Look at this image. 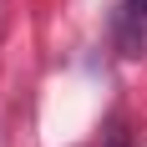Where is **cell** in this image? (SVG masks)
<instances>
[{
	"mask_svg": "<svg viewBox=\"0 0 147 147\" xmlns=\"http://www.w3.org/2000/svg\"><path fill=\"white\" fill-rule=\"evenodd\" d=\"M112 36H117L122 56H147V0H122L117 20H112Z\"/></svg>",
	"mask_w": 147,
	"mask_h": 147,
	"instance_id": "1",
	"label": "cell"
}]
</instances>
